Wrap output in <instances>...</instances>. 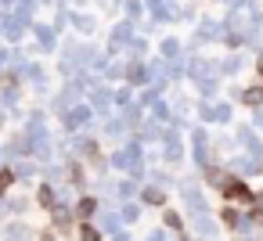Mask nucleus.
<instances>
[{
    "label": "nucleus",
    "mask_w": 263,
    "mask_h": 241,
    "mask_svg": "<svg viewBox=\"0 0 263 241\" xmlns=\"http://www.w3.org/2000/svg\"><path fill=\"white\" fill-rule=\"evenodd\" d=\"M245 101H249V105H259V101H263V90H259V87L245 90Z\"/></svg>",
    "instance_id": "3"
},
{
    "label": "nucleus",
    "mask_w": 263,
    "mask_h": 241,
    "mask_svg": "<svg viewBox=\"0 0 263 241\" xmlns=\"http://www.w3.org/2000/svg\"><path fill=\"white\" fill-rule=\"evenodd\" d=\"M76 212H80V219H87V216H90V212H94V198H83V202H80V209H76Z\"/></svg>",
    "instance_id": "2"
},
{
    "label": "nucleus",
    "mask_w": 263,
    "mask_h": 241,
    "mask_svg": "<svg viewBox=\"0 0 263 241\" xmlns=\"http://www.w3.org/2000/svg\"><path fill=\"white\" fill-rule=\"evenodd\" d=\"M80 237H83V241H98V230H94V227H80Z\"/></svg>",
    "instance_id": "5"
},
{
    "label": "nucleus",
    "mask_w": 263,
    "mask_h": 241,
    "mask_svg": "<svg viewBox=\"0 0 263 241\" xmlns=\"http://www.w3.org/2000/svg\"><path fill=\"white\" fill-rule=\"evenodd\" d=\"M223 194H227V198H249V187H245L241 180H227V184H223Z\"/></svg>",
    "instance_id": "1"
},
{
    "label": "nucleus",
    "mask_w": 263,
    "mask_h": 241,
    "mask_svg": "<svg viewBox=\"0 0 263 241\" xmlns=\"http://www.w3.org/2000/svg\"><path fill=\"white\" fill-rule=\"evenodd\" d=\"M8 184H11V173H8V169H0V194L8 191Z\"/></svg>",
    "instance_id": "6"
},
{
    "label": "nucleus",
    "mask_w": 263,
    "mask_h": 241,
    "mask_svg": "<svg viewBox=\"0 0 263 241\" xmlns=\"http://www.w3.org/2000/svg\"><path fill=\"white\" fill-rule=\"evenodd\" d=\"M40 205H54V194H51V187H40Z\"/></svg>",
    "instance_id": "4"
}]
</instances>
